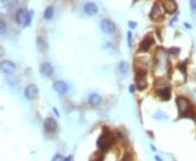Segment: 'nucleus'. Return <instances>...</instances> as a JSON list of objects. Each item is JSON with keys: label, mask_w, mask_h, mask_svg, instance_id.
I'll return each instance as SVG.
<instances>
[{"label": "nucleus", "mask_w": 196, "mask_h": 161, "mask_svg": "<svg viewBox=\"0 0 196 161\" xmlns=\"http://www.w3.org/2000/svg\"><path fill=\"white\" fill-rule=\"evenodd\" d=\"M114 141V137L112 135V133L108 128L106 130L105 127L103 131V134L99 136V138L97 141V146L101 151H107L108 149H110Z\"/></svg>", "instance_id": "nucleus-1"}, {"label": "nucleus", "mask_w": 196, "mask_h": 161, "mask_svg": "<svg viewBox=\"0 0 196 161\" xmlns=\"http://www.w3.org/2000/svg\"><path fill=\"white\" fill-rule=\"evenodd\" d=\"M176 107H178L179 114H180L181 117H184L185 114H187V113L192 111L191 104H189L187 98L182 97V96H179V97H176Z\"/></svg>", "instance_id": "nucleus-2"}, {"label": "nucleus", "mask_w": 196, "mask_h": 161, "mask_svg": "<svg viewBox=\"0 0 196 161\" xmlns=\"http://www.w3.org/2000/svg\"><path fill=\"white\" fill-rule=\"evenodd\" d=\"M16 19L19 24H22L23 26L26 27L31 24L32 13H29L26 9H20L18 10V12L16 13Z\"/></svg>", "instance_id": "nucleus-3"}, {"label": "nucleus", "mask_w": 196, "mask_h": 161, "mask_svg": "<svg viewBox=\"0 0 196 161\" xmlns=\"http://www.w3.org/2000/svg\"><path fill=\"white\" fill-rule=\"evenodd\" d=\"M135 82H136V87L140 91H144L147 87V81H146V71L145 70H140L136 72L135 75Z\"/></svg>", "instance_id": "nucleus-4"}, {"label": "nucleus", "mask_w": 196, "mask_h": 161, "mask_svg": "<svg viewBox=\"0 0 196 161\" xmlns=\"http://www.w3.org/2000/svg\"><path fill=\"white\" fill-rule=\"evenodd\" d=\"M100 29L105 34H112L116 32V24L109 19H104L100 22Z\"/></svg>", "instance_id": "nucleus-5"}, {"label": "nucleus", "mask_w": 196, "mask_h": 161, "mask_svg": "<svg viewBox=\"0 0 196 161\" xmlns=\"http://www.w3.org/2000/svg\"><path fill=\"white\" fill-rule=\"evenodd\" d=\"M38 95V87L35 84H29L25 87L24 89V96L29 100H33L37 97Z\"/></svg>", "instance_id": "nucleus-6"}, {"label": "nucleus", "mask_w": 196, "mask_h": 161, "mask_svg": "<svg viewBox=\"0 0 196 161\" xmlns=\"http://www.w3.org/2000/svg\"><path fill=\"white\" fill-rule=\"evenodd\" d=\"M52 87H54V89L59 95H65L68 93V91H69V86L63 81H56V82H54Z\"/></svg>", "instance_id": "nucleus-7"}, {"label": "nucleus", "mask_w": 196, "mask_h": 161, "mask_svg": "<svg viewBox=\"0 0 196 161\" xmlns=\"http://www.w3.org/2000/svg\"><path fill=\"white\" fill-rule=\"evenodd\" d=\"M0 70L2 71L5 74H12L16 71V64L9 60H5L0 63Z\"/></svg>", "instance_id": "nucleus-8"}, {"label": "nucleus", "mask_w": 196, "mask_h": 161, "mask_svg": "<svg viewBox=\"0 0 196 161\" xmlns=\"http://www.w3.org/2000/svg\"><path fill=\"white\" fill-rule=\"evenodd\" d=\"M58 127L57 121L54 118H47L44 121V128L47 133H54Z\"/></svg>", "instance_id": "nucleus-9"}, {"label": "nucleus", "mask_w": 196, "mask_h": 161, "mask_svg": "<svg viewBox=\"0 0 196 161\" xmlns=\"http://www.w3.org/2000/svg\"><path fill=\"white\" fill-rule=\"evenodd\" d=\"M149 18L154 21H158L160 18H163V13H161V6L158 2H155L153 6L152 10H150Z\"/></svg>", "instance_id": "nucleus-10"}, {"label": "nucleus", "mask_w": 196, "mask_h": 161, "mask_svg": "<svg viewBox=\"0 0 196 161\" xmlns=\"http://www.w3.org/2000/svg\"><path fill=\"white\" fill-rule=\"evenodd\" d=\"M154 44V38L152 35H146L144 37V39L140 42V49L142 51H148L150 49V47Z\"/></svg>", "instance_id": "nucleus-11"}, {"label": "nucleus", "mask_w": 196, "mask_h": 161, "mask_svg": "<svg viewBox=\"0 0 196 161\" xmlns=\"http://www.w3.org/2000/svg\"><path fill=\"white\" fill-rule=\"evenodd\" d=\"M83 9H84L85 13L89 16H93L98 13V7L97 5L94 2H86L84 5V7H83Z\"/></svg>", "instance_id": "nucleus-12"}, {"label": "nucleus", "mask_w": 196, "mask_h": 161, "mask_svg": "<svg viewBox=\"0 0 196 161\" xmlns=\"http://www.w3.org/2000/svg\"><path fill=\"white\" fill-rule=\"evenodd\" d=\"M54 72V68L49 62H44L39 66V73L44 76H50Z\"/></svg>", "instance_id": "nucleus-13"}, {"label": "nucleus", "mask_w": 196, "mask_h": 161, "mask_svg": "<svg viewBox=\"0 0 196 161\" xmlns=\"http://www.w3.org/2000/svg\"><path fill=\"white\" fill-rule=\"evenodd\" d=\"M157 93H158L160 99L163 100V101L170 100V98H171V88L170 87H161L157 91Z\"/></svg>", "instance_id": "nucleus-14"}, {"label": "nucleus", "mask_w": 196, "mask_h": 161, "mask_svg": "<svg viewBox=\"0 0 196 161\" xmlns=\"http://www.w3.org/2000/svg\"><path fill=\"white\" fill-rule=\"evenodd\" d=\"M161 6H163V10L169 14L174 13L176 11V9H178V5L174 1H163L161 3Z\"/></svg>", "instance_id": "nucleus-15"}, {"label": "nucleus", "mask_w": 196, "mask_h": 161, "mask_svg": "<svg viewBox=\"0 0 196 161\" xmlns=\"http://www.w3.org/2000/svg\"><path fill=\"white\" fill-rule=\"evenodd\" d=\"M103 102V97L96 93H93L88 96V104L93 107H97Z\"/></svg>", "instance_id": "nucleus-16"}, {"label": "nucleus", "mask_w": 196, "mask_h": 161, "mask_svg": "<svg viewBox=\"0 0 196 161\" xmlns=\"http://www.w3.org/2000/svg\"><path fill=\"white\" fill-rule=\"evenodd\" d=\"M36 45H37L39 50H44L45 48H47V42L42 36H37V38H36Z\"/></svg>", "instance_id": "nucleus-17"}, {"label": "nucleus", "mask_w": 196, "mask_h": 161, "mask_svg": "<svg viewBox=\"0 0 196 161\" xmlns=\"http://www.w3.org/2000/svg\"><path fill=\"white\" fill-rule=\"evenodd\" d=\"M118 69H119V71H120L121 74H127L129 69H130L129 63L125 61H121L120 63L118 64Z\"/></svg>", "instance_id": "nucleus-18"}, {"label": "nucleus", "mask_w": 196, "mask_h": 161, "mask_svg": "<svg viewBox=\"0 0 196 161\" xmlns=\"http://www.w3.org/2000/svg\"><path fill=\"white\" fill-rule=\"evenodd\" d=\"M54 13H55V10L52 7H47L46 10L44 11V18L45 20H51L52 16H54Z\"/></svg>", "instance_id": "nucleus-19"}, {"label": "nucleus", "mask_w": 196, "mask_h": 161, "mask_svg": "<svg viewBox=\"0 0 196 161\" xmlns=\"http://www.w3.org/2000/svg\"><path fill=\"white\" fill-rule=\"evenodd\" d=\"M6 81H7L8 84L12 87H16L19 85V79L16 78V76H8L7 78H6Z\"/></svg>", "instance_id": "nucleus-20"}, {"label": "nucleus", "mask_w": 196, "mask_h": 161, "mask_svg": "<svg viewBox=\"0 0 196 161\" xmlns=\"http://www.w3.org/2000/svg\"><path fill=\"white\" fill-rule=\"evenodd\" d=\"M8 31V25L5 21H0V35H5Z\"/></svg>", "instance_id": "nucleus-21"}, {"label": "nucleus", "mask_w": 196, "mask_h": 161, "mask_svg": "<svg viewBox=\"0 0 196 161\" xmlns=\"http://www.w3.org/2000/svg\"><path fill=\"white\" fill-rule=\"evenodd\" d=\"M179 52H180V48H176V47H171L168 49V53L170 55H178Z\"/></svg>", "instance_id": "nucleus-22"}, {"label": "nucleus", "mask_w": 196, "mask_h": 161, "mask_svg": "<svg viewBox=\"0 0 196 161\" xmlns=\"http://www.w3.org/2000/svg\"><path fill=\"white\" fill-rule=\"evenodd\" d=\"M179 69L182 73H186V61H183L181 64H179Z\"/></svg>", "instance_id": "nucleus-23"}, {"label": "nucleus", "mask_w": 196, "mask_h": 161, "mask_svg": "<svg viewBox=\"0 0 196 161\" xmlns=\"http://www.w3.org/2000/svg\"><path fill=\"white\" fill-rule=\"evenodd\" d=\"M127 25H129V27L131 29H134L137 27V22H135V21H129V22H127Z\"/></svg>", "instance_id": "nucleus-24"}, {"label": "nucleus", "mask_w": 196, "mask_h": 161, "mask_svg": "<svg viewBox=\"0 0 196 161\" xmlns=\"http://www.w3.org/2000/svg\"><path fill=\"white\" fill-rule=\"evenodd\" d=\"M121 161H133V157H132L131 154H127L123 156V158Z\"/></svg>", "instance_id": "nucleus-25"}, {"label": "nucleus", "mask_w": 196, "mask_h": 161, "mask_svg": "<svg viewBox=\"0 0 196 161\" xmlns=\"http://www.w3.org/2000/svg\"><path fill=\"white\" fill-rule=\"evenodd\" d=\"M51 161H65V158L61 154H56V156H54Z\"/></svg>", "instance_id": "nucleus-26"}, {"label": "nucleus", "mask_w": 196, "mask_h": 161, "mask_svg": "<svg viewBox=\"0 0 196 161\" xmlns=\"http://www.w3.org/2000/svg\"><path fill=\"white\" fill-rule=\"evenodd\" d=\"M127 45H129V47H131L132 46V33L131 32H127Z\"/></svg>", "instance_id": "nucleus-27"}, {"label": "nucleus", "mask_w": 196, "mask_h": 161, "mask_svg": "<svg viewBox=\"0 0 196 161\" xmlns=\"http://www.w3.org/2000/svg\"><path fill=\"white\" fill-rule=\"evenodd\" d=\"M189 6H191V8L194 10V11H196V0H192V1H189Z\"/></svg>", "instance_id": "nucleus-28"}, {"label": "nucleus", "mask_w": 196, "mask_h": 161, "mask_svg": "<svg viewBox=\"0 0 196 161\" xmlns=\"http://www.w3.org/2000/svg\"><path fill=\"white\" fill-rule=\"evenodd\" d=\"M134 92H135V85H130V93L134 94Z\"/></svg>", "instance_id": "nucleus-29"}, {"label": "nucleus", "mask_w": 196, "mask_h": 161, "mask_svg": "<svg viewBox=\"0 0 196 161\" xmlns=\"http://www.w3.org/2000/svg\"><path fill=\"white\" fill-rule=\"evenodd\" d=\"M5 55V50H3V48L1 46H0V57H1V56H3Z\"/></svg>", "instance_id": "nucleus-30"}, {"label": "nucleus", "mask_w": 196, "mask_h": 161, "mask_svg": "<svg viewBox=\"0 0 196 161\" xmlns=\"http://www.w3.org/2000/svg\"><path fill=\"white\" fill-rule=\"evenodd\" d=\"M184 25L186 26V29H192V26L189 24V23H184Z\"/></svg>", "instance_id": "nucleus-31"}, {"label": "nucleus", "mask_w": 196, "mask_h": 161, "mask_svg": "<svg viewBox=\"0 0 196 161\" xmlns=\"http://www.w3.org/2000/svg\"><path fill=\"white\" fill-rule=\"evenodd\" d=\"M155 158H156V161H163V159H161L159 156H156V157H155Z\"/></svg>", "instance_id": "nucleus-32"}, {"label": "nucleus", "mask_w": 196, "mask_h": 161, "mask_svg": "<svg viewBox=\"0 0 196 161\" xmlns=\"http://www.w3.org/2000/svg\"><path fill=\"white\" fill-rule=\"evenodd\" d=\"M176 21H178V18H176H176H173V20H172L171 21V22H170V24H173V22H176Z\"/></svg>", "instance_id": "nucleus-33"}, {"label": "nucleus", "mask_w": 196, "mask_h": 161, "mask_svg": "<svg viewBox=\"0 0 196 161\" xmlns=\"http://www.w3.org/2000/svg\"><path fill=\"white\" fill-rule=\"evenodd\" d=\"M71 158H72V157H71V156L67 157V158H65V161H70V160H71Z\"/></svg>", "instance_id": "nucleus-34"}, {"label": "nucleus", "mask_w": 196, "mask_h": 161, "mask_svg": "<svg viewBox=\"0 0 196 161\" xmlns=\"http://www.w3.org/2000/svg\"><path fill=\"white\" fill-rule=\"evenodd\" d=\"M54 111H55V112H56L57 117H59V115H60V114H59V112H58V110H57V109H56V108H54Z\"/></svg>", "instance_id": "nucleus-35"}, {"label": "nucleus", "mask_w": 196, "mask_h": 161, "mask_svg": "<svg viewBox=\"0 0 196 161\" xmlns=\"http://www.w3.org/2000/svg\"><path fill=\"white\" fill-rule=\"evenodd\" d=\"M150 147H152V150H153V151H156V148H155V146H150Z\"/></svg>", "instance_id": "nucleus-36"}]
</instances>
